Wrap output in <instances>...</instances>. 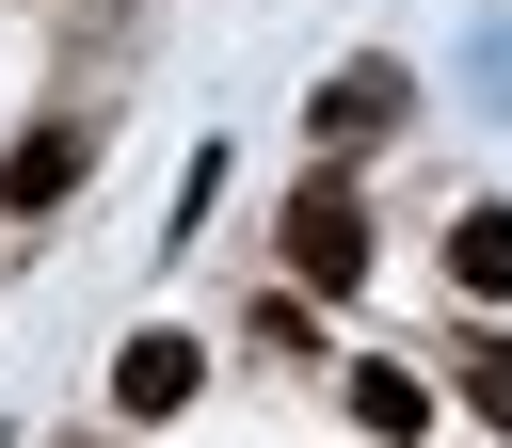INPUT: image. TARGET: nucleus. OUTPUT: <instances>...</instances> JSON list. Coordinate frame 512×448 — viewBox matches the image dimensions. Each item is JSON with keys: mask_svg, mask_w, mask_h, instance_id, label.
<instances>
[{"mask_svg": "<svg viewBox=\"0 0 512 448\" xmlns=\"http://www.w3.org/2000/svg\"><path fill=\"white\" fill-rule=\"evenodd\" d=\"M112 400H128V416H176V400H192V336H128V352H112Z\"/></svg>", "mask_w": 512, "mask_h": 448, "instance_id": "nucleus-2", "label": "nucleus"}, {"mask_svg": "<svg viewBox=\"0 0 512 448\" xmlns=\"http://www.w3.org/2000/svg\"><path fill=\"white\" fill-rule=\"evenodd\" d=\"M464 400H480V416L512 432V336H464Z\"/></svg>", "mask_w": 512, "mask_h": 448, "instance_id": "nucleus-7", "label": "nucleus"}, {"mask_svg": "<svg viewBox=\"0 0 512 448\" xmlns=\"http://www.w3.org/2000/svg\"><path fill=\"white\" fill-rule=\"evenodd\" d=\"M288 272H304V288H352V272H368V208H352L336 176L288 192Z\"/></svg>", "mask_w": 512, "mask_h": 448, "instance_id": "nucleus-1", "label": "nucleus"}, {"mask_svg": "<svg viewBox=\"0 0 512 448\" xmlns=\"http://www.w3.org/2000/svg\"><path fill=\"white\" fill-rule=\"evenodd\" d=\"M448 272H464L480 304H512V208H464V224H448Z\"/></svg>", "mask_w": 512, "mask_h": 448, "instance_id": "nucleus-5", "label": "nucleus"}, {"mask_svg": "<svg viewBox=\"0 0 512 448\" xmlns=\"http://www.w3.org/2000/svg\"><path fill=\"white\" fill-rule=\"evenodd\" d=\"M64 176H80V128H32V144H16V160H0V208H48V192H64Z\"/></svg>", "mask_w": 512, "mask_h": 448, "instance_id": "nucleus-6", "label": "nucleus"}, {"mask_svg": "<svg viewBox=\"0 0 512 448\" xmlns=\"http://www.w3.org/2000/svg\"><path fill=\"white\" fill-rule=\"evenodd\" d=\"M320 128H336V144L400 128V64H336V80H320Z\"/></svg>", "mask_w": 512, "mask_h": 448, "instance_id": "nucleus-3", "label": "nucleus"}, {"mask_svg": "<svg viewBox=\"0 0 512 448\" xmlns=\"http://www.w3.org/2000/svg\"><path fill=\"white\" fill-rule=\"evenodd\" d=\"M352 416H368L384 448H416V432H432V384H416V368H352Z\"/></svg>", "mask_w": 512, "mask_h": 448, "instance_id": "nucleus-4", "label": "nucleus"}]
</instances>
